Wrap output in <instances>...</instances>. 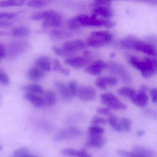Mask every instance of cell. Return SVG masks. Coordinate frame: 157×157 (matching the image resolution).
Segmentation results:
<instances>
[{
    "label": "cell",
    "mask_w": 157,
    "mask_h": 157,
    "mask_svg": "<svg viewBox=\"0 0 157 157\" xmlns=\"http://www.w3.org/2000/svg\"><path fill=\"white\" fill-rule=\"evenodd\" d=\"M126 57L129 64L139 71L143 78H151L157 73L156 59L146 58L143 60H141L135 56L129 54H127Z\"/></svg>",
    "instance_id": "cell-1"
},
{
    "label": "cell",
    "mask_w": 157,
    "mask_h": 157,
    "mask_svg": "<svg viewBox=\"0 0 157 157\" xmlns=\"http://www.w3.org/2000/svg\"><path fill=\"white\" fill-rule=\"evenodd\" d=\"M81 26L86 27H104L110 28L115 26V23L104 19H97V17L93 14L89 16L84 14H80L76 16Z\"/></svg>",
    "instance_id": "cell-2"
},
{
    "label": "cell",
    "mask_w": 157,
    "mask_h": 157,
    "mask_svg": "<svg viewBox=\"0 0 157 157\" xmlns=\"http://www.w3.org/2000/svg\"><path fill=\"white\" fill-rule=\"evenodd\" d=\"M113 39L112 34L106 31H95L91 33L86 44L90 47L99 48L110 44Z\"/></svg>",
    "instance_id": "cell-3"
},
{
    "label": "cell",
    "mask_w": 157,
    "mask_h": 157,
    "mask_svg": "<svg viewBox=\"0 0 157 157\" xmlns=\"http://www.w3.org/2000/svg\"><path fill=\"white\" fill-rule=\"evenodd\" d=\"M31 44L28 41L24 40H14L8 44L7 56L10 59L17 58L20 55L26 52L30 48Z\"/></svg>",
    "instance_id": "cell-4"
},
{
    "label": "cell",
    "mask_w": 157,
    "mask_h": 157,
    "mask_svg": "<svg viewBox=\"0 0 157 157\" xmlns=\"http://www.w3.org/2000/svg\"><path fill=\"white\" fill-rule=\"evenodd\" d=\"M107 68L113 74L118 75L123 82L126 83H130L132 81V77L128 70L124 66L115 61H109L107 63Z\"/></svg>",
    "instance_id": "cell-5"
},
{
    "label": "cell",
    "mask_w": 157,
    "mask_h": 157,
    "mask_svg": "<svg viewBox=\"0 0 157 157\" xmlns=\"http://www.w3.org/2000/svg\"><path fill=\"white\" fill-rule=\"evenodd\" d=\"M102 103L107 105L109 109L114 110H124L126 109L125 105L111 92H106L100 96Z\"/></svg>",
    "instance_id": "cell-6"
},
{
    "label": "cell",
    "mask_w": 157,
    "mask_h": 157,
    "mask_svg": "<svg viewBox=\"0 0 157 157\" xmlns=\"http://www.w3.org/2000/svg\"><path fill=\"white\" fill-rule=\"evenodd\" d=\"M63 22V19L62 15L55 11L48 19L43 21L42 27L44 29H48L50 27L56 28L61 26Z\"/></svg>",
    "instance_id": "cell-7"
},
{
    "label": "cell",
    "mask_w": 157,
    "mask_h": 157,
    "mask_svg": "<svg viewBox=\"0 0 157 157\" xmlns=\"http://www.w3.org/2000/svg\"><path fill=\"white\" fill-rule=\"evenodd\" d=\"M77 95L82 101H90L95 100L96 92L92 87L89 86H82L78 90Z\"/></svg>",
    "instance_id": "cell-8"
},
{
    "label": "cell",
    "mask_w": 157,
    "mask_h": 157,
    "mask_svg": "<svg viewBox=\"0 0 157 157\" xmlns=\"http://www.w3.org/2000/svg\"><path fill=\"white\" fill-rule=\"evenodd\" d=\"M133 49L145 53L149 56H155L157 54L156 47L138 39L135 43Z\"/></svg>",
    "instance_id": "cell-9"
},
{
    "label": "cell",
    "mask_w": 157,
    "mask_h": 157,
    "mask_svg": "<svg viewBox=\"0 0 157 157\" xmlns=\"http://www.w3.org/2000/svg\"><path fill=\"white\" fill-rule=\"evenodd\" d=\"M90 60V57L83 56L70 58L65 60V63L74 68L80 69L86 66Z\"/></svg>",
    "instance_id": "cell-10"
},
{
    "label": "cell",
    "mask_w": 157,
    "mask_h": 157,
    "mask_svg": "<svg viewBox=\"0 0 157 157\" xmlns=\"http://www.w3.org/2000/svg\"><path fill=\"white\" fill-rule=\"evenodd\" d=\"M86 44L81 39H75L73 41L65 42L63 44V48L70 53H73L83 50L86 48Z\"/></svg>",
    "instance_id": "cell-11"
},
{
    "label": "cell",
    "mask_w": 157,
    "mask_h": 157,
    "mask_svg": "<svg viewBox=\"0 0 157 157\" xmlns=\"http://www.w3.org/2000/svg\"><path fill=\"white\" fill-rule=\"evenodd\" d=\"M118 79L113 77H101L97 78L95 81V85L99 89L105 90L107 86L113 87L118 83Z\"/></svg>",
    "instance_id": "cell-12"
},
{
    "label": "cell",
    "mask_w": 157,
    "mask_h": 157,
    "mask_svg": "<svg viewBox=\"0 0 157 157\" xmlns=\"http://www.w3.org/2000/svg\"><path fill=\"white\" fill-rule=\"evenodd\" d=\"M107 63L102 60H98L85 69L87 73L93 75L98 76L101 73L103 70L107 68Z\"/></svg>",
    "instance_id": "cell-13"
},
{
    "label": "cell",
    "mask_w": 157,
    "mask_h": 157,
    "mask_svg": "<svg viewBox=\"0 0 157 157\" xmlns=\"http://www.w3.org/2000/svg\"><path fill=\"white\" fill-rule=\"evenodd\" d=\"M106 143V139L103 136L89 135L86 146L90 147L101 148Z\"/></svg>",
    "instance_id": "cell-14"
},
{
    "label": "cell",
    "mask_w": 157,
    "mask_h": 157,
    "mask_svg": "<svg viewBox=\"0 0 157 157\" xmlns=\"http://www.w3.org/2000/svg\"><path fill=\"white\" fill-rule=\"evenodd\" d=\"M54 86L63 100L67 102L71 101L72 97L70 94L67 87L64 82L60 81H56L54 82Z\"/></svg>",
    "instance_id": "cell-15"
},
{
    "label": "cell",
    "mask_w": 157,
    "mask_h": 157,
    "mask_svg": "<svg viewBox=\"0 0 157 157\" xmlns=\"http://www.w3.org/2000/svg\"><path fill=\"white\" fill-rule=\"evenodd\" d=\"M24 98L37 108H41L45 104L44 99L36 94L26 93L24 95Z\"/></svg>",
    "instance_id": "cell-16"
},
{
    "label": "cell",
    "mask_w": 157,
    "mask_h": 157,
    "mask_svg": "<svg viewBox=\"0 0 157 157\" xmlns=\"http://www.w3.org/2000/svg\"><path fill=\"white\" fill-rule=\"evenodd\" d=\"M113 11L109 7H97L94 8L93 10V14L97 17L101 16L104 19H110L113 16Z\"/></svg>",
    "instance_id": "cell-17"
},
{
    "label": "cell",
    "mask_w": 157,
    "mask_h": 157,
    "mask_svg": "<svg viewBox=\"0 0 157 157\" xmlns=\"http://www.w3.org/2000/svg\"><path fill=\"white\" fill-rule=\"evenodd\" d=\"M45 76V71L37 67L31 68L27 73V78L32 81L39 80L43 78Z\"/></svg>",
    "instance_id": "cell-18"
},
{
    "label": "cell",
    "mask_w": 157,
    "mask_h": 157,
    "mask_svg": "<svg viewBox=\"0 0 157 157\" xmlns=\"http://www.w3.org/2000/svg\"><path fill=\"white\" fill-rule=\"evenodd\" d=\"M36 67L44 71H50L51 70V62L48 57L42 56L36 59L34 62Z\"/></svg>",
    "instance_id": "cell-19"
},
{
    "label": "cell",
    "mask_w": 157,
    "mask_h": 157,
    "mask_svg": "<svg viewBox=\"0 0 157 157\" xmlns=\"http://www.w3.org/2000/svg\"><path fill=\"white\" fill-rule=\"evenodd\" d=\"M31 29L25 25H21L13 29L10 34L12 36L16 37H27L31 34Z\"/></svg>",
    "instance_id": "cell-20"
},
{
    "label": "cell",
    "mask_w": 157,
    "mask_h": 157,
    "mask_svg": "<svg viewBox=\"0 0 157 157\" xmlns=\"http://www.w3.org/2000/svg\"><path fill=\"white\" fill-rule=\"evenodd\" d=\"M71 33L64 30H51L49 33V36L52 40L55 41H59L65 38H68L71 36Z\"/></svg>",
    "instance_id": "cell-21"
},
{
    "label": "cell",
    "mask_w": 157,
    "mask_h": 157,
    "mask_svg": "<svg viewBox=\"0 0 157 157\" xmlns=\"http://www.w3.org/2000/svg\"><path fill=\"white\" fill-rule=\"evenodd\" d=\"M132 101L137 106L141 107H145L148 103V96L147 93L139 92L138 94H136Z\"/></svg>",
    "instance_id": "cell-22"
},
{
    "label": "cell",
    "mask_w": 157,
    "mask_h": 157,
    "mask_svg": "<svg viewBox=\"0 0 157 157\" xmlns=\"http://www.w3.org/2000/svg\"><path fill=\"white\" fill-rule=\"evenodd\" d=\"M21 90L25 92L26 93L33 94H41L44 93V89L42 86L38 84H32L24 85L21 88Z\"/></svg>",
    "instance_id": "cell-23"
},
{
    "label": "cell",
    "mask_w": 157,
    "mask_h": 157,
    "mask_svg": "<svg viewBox=\"0 0 157 157\" xmlns=\"http://www.w3.org/2000/svg\"><path fill=\"white\" fill-rule=\"evenodd\" d=\"M138 39L137 37L133 36H127L123 38L119 42V45L125 49H133L135 43Z\"/></svg>",
    "instance_id": "cell-24"
},
{
    "label": "cell",
    "mask_w": 157,
    "mask_h": 157,
    "mask_svg": "<svg viewBox=\"0 0 157 157\" xmlns=\"http://www.w3.org/2000/svg\"><path fill=\"white\" fill-rule=\"evenodd\" d=\"M132 151L146 157H154L155 156L153 151L142 146H135L132 148Z\"/></svg>",
    "instance_id": "cell-25"
},
{
    "label": "cell",
    "mask_w": 157,
    "mask_h": 157,
    "mask_svg": "<svg viewBox=\"0 0 157 157\" xmlns=\"http://www.w3.org/2000/svg\"><path fill=\"white\" fill-rule=\"evenodd\" d=\"M118 93L121 96L129 98L131 101L137 94L134 89L128 87H123L119 88L118 90Z\"/></svg>",
    "instance_id": "cell-26"
},
{
    "label": "cell",
    "mask_w": 157,
    "mask_h": 157,
    "mask_svg": "<svg viewBox=\"0 0 157 157\" xmlns=\"http://www.w3.org/2000/svg\"><path fill=\"white\" fill-rule=\"evenodd\" d=\"M107 123L117 132H121L123 131L120 123L118 122V117L117 116L111 113L107 119Z\"/></svg>",
    "instance_id": "cell-27"
},
{
    "label": "cell",
    "mask_w": 157,
    "mask_h": 157,
    "mask_svg": "<svg viewBox=\"0 0 157 157\" xmlns=\"http://www.w3.org/2000/svg\"><path fill=\"white\" fill-rule=\"evenodd\" d=\"M54 11H55L52 10H49L36 13L31 16V19L33 21H44L48 19L53 14Z\"/></svg>",
    "instance_id": "cell-28"
},
{
    "label": "cell",
    "mask_w": 157,
    "mask_h": 157,
    "mask_svg": "<svg viewBox=\"0 0 157 157\" xmlns=\"http://www.w3.org/2000/svg\"><path fill=\"white\" fill-rule=\"evenodd\" d=\"M25 3L24 1H3L0 2V9L9 8L11 7H19L23 5Z\"/></svg>",
    "instance_id": "cell-29"
},
{
    "label": "cell",
    "mask_w": 157,
    "mask_h": 157,
    "mask_svg": "<svg viewBox=\"0 0 157 157\" xmlns=\"http://www.w3.org/2000/svg\"><path fill=\"white\" fill-rule=\"evenodd\" d=\"M44 101L45 104L49 106H53L56 103L57 99L56 94L52 90H48L45 93Z\"/></svg>",
    "instance_id": "cell-30"
},
{
    "label": "cell",
    "mask_w": 157,
    "mask_h": 157,
    "mask_svg": "<svg viewBox=\"0 0 157 157\" xmlns=\"http://www.w3.org/2000/svg\"><path fill=\"white\" fill-rule=\"evenodd\" d=\"M53 68L54 71L59 72L65 76H68L70 73L68 70L62 67V65L60 64V61L57 59H55L53 60Z\"/></svg>",
    "instance_id": "cell-31"
},
{
    "label": "cell",
    "mask_w": 157,
    "mask_h": 157,
    "mask_svg": "<svg viewBox=\"0 0 157 157\" xmlns=\"http://www.w3.org/2000/svg\"><path fill=\"white\" fill-rule=\"evenodd\" d=\"M67 129L69 139L79 137L82 135V131L75 127L70 126Z\"/></svg>",
    "instance_id": "cell-32"
},
{
    "label": "cell",
    "mask_w": 157,
    "mask_h": 157,
    "mask_svg": "<svg viewBox=\"0 0 157 157\" xmlns=\"http://www.w3.org/2000/svg\"><path fill=\"white\" fill-rule=\"evenodd\" d=\"M119 123L123 131H125L128 133L131 132L132 130V123L130 119L127 117H123Z\"/></svg>",
    "instance_id": "cell-33"
},
{
    "label": "cell",
    "mask_w": 157,
    "mask_h": 157,
    "mask_svg": "<svg viewBox=\"0 0 157 157\" xmlns=\"http://www.w3.org/2000/svg\"><path fill=\"white\" fill-rule=\"evenodd\" d=\"M89 135L90 136H102L105 133L103 128L98 125H92L88 128Z\"/></svg>",
    "instance_id": "cell-34"
},
{
    "label": "cell",
    "mask_w": 157,
    "mask_h": 157,
    "mask_svg": "<svg viewBox=\"0 0 157 157\" xmlns=\"http://www.w3.org/2000/svg\"><path fill=\"white\" fill-rule=\"evenodd\" d=\"M66 139H68V135L67 128L59 130L53 138V140L56 142H60Z\"/></svg>",
    "instance_id": "cell-35"
},
{
    "label": "cell",
    "mask_w": 157,
    "mask_h": 157,
    "mask_svg": "<svg viewBox=\"0 0 157 157\" xmlns=\"http://www.w3.org/2000/svg\"><path fill=\"white\" fill-rule=\"evenodd\" d=\"M48 2L45 1H38V0H33L29 1L26 2V5L28 7L33 8H42L46 6Z\"/></svg>",
    "instance_id": "cell-36"
},
{
    "label": "cell",
    "mask_w": 157,
    "mask_h": 157,
    "mask_svg": "<svg viewBox=\"0 0 157 157\" xmlns=\"http://www.w3.org/2000/svg\"><path fill=\"white\" fill-rule=\"evenodd\" d=\"M117 152L120 157H146L134 151H128L125 150L119 149Z\"/></svg>",
    "instance_id": "cell-37"
},
{
    "label": "cell",
    "mask_w": 157,
    "mask_h": 157,
    "mask_svg": "<svg viewBox=\"0 0 157 157\" xmlns=\"http://www.w3.org/2000/svg\"><path fill=\"white\" fill-rule=\"evenodd\" d=\"M67 25L70 30L73 31L78 30L81 27L76 17L69 19L67 21Z\"/></svg>",
    "instance_id": "cell-38"
},
{
    "label": "cell",
    "mask_w": 157,
    "mask_h": 157,
    "mask_svg": "<svg viewBox=\"0 0 157 157\" xmlns=\"http://www.w3.org/2000/svg\"><path fill=\"white\" fill-rule=\"evenodd\" d=\"M52 50L54 53L59 56L69 57L71 56L73 54L66 51L63 48H59L58 47L53 46L52 47Z\"/></svg>",
    "instance_id": "cell-39"
},
{
    "label": "cell",
    "mask_w": 157,
    "mask_h": 157,
    "mask_svg": "<svg viewBox=\"0 0 157 157\" xmlns=\"http://www.w3.org/2000/svg\"><path fill=\"white\" fill-rule=\"evenodd\" d=\"M67 87L70 94H71L72 98L77 95L78 89V84L76 82L74 81L70 82Z\"/></svg>",
    "instance_id": "cell-40"
},
{
    "label": "cell",
    "mask_w": 157,
    "mask_h": 157,
    "mask_svg": "<svg viewBox=\"0 0 157 157\" xmlns=\"http://www.w3.org/2000/svg\"><path fill=\"white\" fill-rule=\"evenodd\" d=\"M78 150L72 148H66L62 149L60 151V153L63 156H70V157H77Z\"/></svg>",
    "instance_id": "cell-41"
},
{
    "label": "cell",
    "mask_w": 157,
    "mask_h": 157,
    "mask_svg": "<svg viewBox=\"0 0 157 157\" xmlns=\"http://www.w3.org/2000/svg\"><path fill=\"white\" fill-rule=\"evenodd\" d=\"M90 123L94 125H98L100 124L104 125L106 124V121L103 117L95 116L91 120Z\"/></svg>",
    "instance_id": "cell-42"
},
{
    "label": "cell",
    "mask_w": 157,
    "mask_h": 157,
    "mask_svg": "<svg viewBox=\"0 0 157 157\" xmlns=\"http://www.w3.org/2000/svg\"><path fill=\"white\" fill-rule=\"evenodd\" d=\"M29 152H30L29 149L26 147H23L20 148L18 149L14 150L11 156L14 157H19V156H21L25 153H29Z\"/></svg>",
    "instance_id": "cell-43"
},
{
    "label": "cell",
    "mask_w": 157,
    "mask_h": 157,
    "mask_svg": "<svg viewBox=\"0 0 157 157\" xmlns=\"http://www.w3.org/2000/svg\"><path fill=\"white\" fill-rule=\"evenodd\" d=\"M111 2H112L110 1H103V0H101V1H95L93 2V7L95 8L97 7H101V6H105V7H110L111 6Z\"/></svg>",
    "instance_id": "cell-44"
},
{
    "label": "cell",
    "mask_w": 157,
    "mask_h": 157,
    "mask_svg": "<svg viewBox=\"0 0 157 157\" xmlns=\"http://www.w3.org/2000/svg\"><path fill=\"white\" fill-rule=\"evenodd\" d=\"M10 82V78L7 73L0 71V83L4 85H8Z\"/></svg>",
    "instance_id": "cell-45"
},
{
    "label": "cell",
    "mask_w": 157,
    "mask_h": 157,
    "mask_svg": "<svg viewBox=\"0 0 157 157\" xmlns=\"http://www.w3.org/2000/svg\"><path fill=\"white\" fill-rule=\"evenodd\" d=\"M143 113L147 117L151 119H156L157 117V113L156 111L151 109H145L143 111Z\"/></svg>",
    "instance_id": "cell-46"
},
{
    "label": "cell",
    "mask_w": 157,
    "mask_h": 157,
    "mask_svg": "<svg viewBox=\"0 0 157 157\" xmlns=\"http://www.w3.org/2000/svg\"><path fill=\"white\" fill-rule=\"evenodd\" d=\"M16 16V13H14L0 12V21L3 19H13Z\"/></svg>",
    "instance_id": "cell-47"
},
{
    "label": "cell",
    "mask_w": 157,
    "mask_h": 157,
    "mask_svg": "<svg viewBox=\"0 0 157 157\" xmlns=\"http://www.w3.org/2000/svg\"><path fill=\"white\" fill-rule=\"evenodd\" d=\"M96 112L100 114L104 115L109 116L112 113H111L110 109L105 107H99L96 109Z\"/></svg>",
    "instance_id": "cell-48"
},
{
    "label": "cell",
    "mask_w": 157,
    "mask_h": 157,
    "mask_svg": "<svg viewBox=\"0 0 157 157\" xmlns=\"http://www.w3.org/2000/svg\"><path fill=\"white\" fill-rule=\"evenodd\" d=\"M7 48L5 45L2 43H0V59L5 58L7 56Z\"/></svg>",
    "instance_id": "cell-49"
},
{
    "label": "cell",
    "mask_w": 157,
    "mask_h": 157,
    "mask_svg": "<svg viewBox=\"0 0 157 157\" xmlns=\"http://www.w3.org/2000/svg\"><path fill=\"white\" fill-rule=\"evenodd\" d=\"M77 157H92L91 155L85 150H78Z\"/></svg>",
    "instance_id": "cell-50"
},
{
    "label": "cell",
    "mask_w": 157,
    "mask_h": 157,
    "mask_svg": "<svg viewBox=\"0 0 157 157\" xmlns=\"http://www.w3.org/2000/svg\"><path fill=\"white\" fill-rule=\"evenodd\" d=\"M150 94L152 102L154 103H157V89L156 88H153V89H151V90Z\"/></svg>",
    "instance_id": "cell-51"
},
{
    "label": "cell",
    "mask_w": 157,
    "mask_h": 157,
    "mask_svg": "<svg viewBox=\"0 0 157 157\" xmlns=\"http://www.w3.org/2000/svg\"><path fill=\"white\" fill-rule=\"evenodd\" d=\"M12 24L10 22L5 21H0V28H6L10 27Z\"/></svg>",
    "instance_id": "cell-52"
},
{
    "label": "cell",
    "mask_w": 157,
    "mask_h": 157,
    "mask_svg": "<svg viewBox=\"0 0 157 157\" xmlns=\"http://www.w3.org/2000/svg\"><path fill=\"white\" fill-rule=\"evenodd\" d=\"M148 90V88L147 85H142L140 88L139 92L146 93Z\"/></svg>",
    "instance_id": "cell-53"
},
{
    "label": "cell",
    "mask_w": 157,
    "mask_h": 157,
    "mask_svg": "<svg viewBox=\"0 0 157 157\" xmlns=\"http://www.w3.org/2000/svg\"><path fill=\"white\" fill-rule=\"evenodd\" d=\"M10 157H14L12 156H10ZM39 157L38 156H36V155H33V154H31L30 152L29 153H25V154H23L21 156H19V157Z\"/></svg>",
    "instance_id": "cell-54"
},
{
    "label": "cell",
    "mask_w": 157,
    "mask_h": 157,
    "mask_svg": "<svg viewBox=\"0 0 157 157\" xmlns=\"http://www.w3.org/2000/svg\"><path fill=\"white\" fill-rule=\"evenodd\" d=\"M145 134V131L143 130H138L136 132V135L138 137H141Z\"/></svg>",
    "instance_id": "cell-55"
},
{
    "label": "cell",
    "mask_w": 157,
    "mask_h": 157,
    "mask_svg": "<svg viewBox=\"0 0 157 157\" xmlns=\"http://www.w3.org/2000/svg\"><path fill=\"white\" fill-rule=\"evenodd\" d=\"M9 34V33L5 32H0V36H2L7 35Z\"/></svg>",
    "instance_id": "cell-56"
},
{
    "label": "cell",
    "mask_w": 157,
    "mask_h": 157,
    "mask_svg": "<svg viewBox=\"0 0 157 157\" xmlns=\"http://www.w3.org/2000/svg\"><path fill=\"white\" fill-rule=\"evenodd\" d=\"M116 55V54L115 53H111L110 55V57L112 58H114L115 56Z\"/></svg>",
    "instance_id": "cell-57"
},
{
    "label": "cell",
    "mask_w": 157,
    "mask_h": 157,
    "mask_svg": "<svg viewBox=\"0 0 157 157\" xmlns=\"http://www.w3.org/2000/svg\"><path fill=\"white\" fill-rule=\"evenodd\" d=\"M3 147L2 145L1 144H0V151H1L2 150V149H3Z\"/></svg>",
    "instance_id": "cell-58"
}]
</instances>
